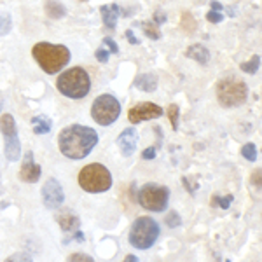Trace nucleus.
Returning a JSON list of instances; mask_svg holds the SVG:
<instances>
[{
  "label": "nucleus",
  "instance_id": "72a5a7b5",
  "mask_svg": "<svg viewBox=\"0 0 262 262\" xmlns=\"http://www.w3.org/2000/svg\"><path fill=\"white\" fill-rule=\"evenodd\" d=\"M126 39H128L131 44H138V39L135 37V33L133 30H126Z\"/></svg>",
  "mask_w": 262,
  "mask_h": 262
},
{
  "label": "nucleus",
  "instance_id": "ea45409f",
  "mask_svg": "<svg viewBox=\"0 0 262 262\" xmlns=\"http://www.w3.org/2000/svg\"><path fill=\"white\" fill-rule=\"evenodd\" d=\"M2 192H4V187H2V182H0V196H2Z\"/></svg>",
  "mask_w": 262,
  "mask_h": 262
},
{
  "label": "nucleus",
  "instance_id": "b1692460",
  "mask_svg": "<svg viewBox=\"0 0 262 262\" xmlns=\"http://www.w3.org/2000/svg\"><path fill=\"white\" fill-rule=\"evenodd\" d=\"M242 154L245 159L248 161H255L257 159V149H255V143H245L242 147Z\"/></svg>",
  "mask_w": 262,
  "mask_h": 262
},
{
  "label": "nucleus",
  "instance_id": "2f4dec72",
  "mask_svg": "<svg viewBox=\"0 0 262 262\" xmlns=\"http://www.w3.org/2000/svg\"><path fill=\"white\" fill-rule=\"evenodd\" d=\"M142 158L147 159V161H150V159L156 158V147H149V149H145L142 152Z\"/></svg>",
  "mask_w": 262,
  "mask_h": 262
},
{
  "label": "nucleus",
  "instance_id": "7c9ffc66",
  "mask_svg": "<svg viewBox=\"0 0 262 262\" xmlns=\"http://www.w3.org/2000/svg\"><path fill=\"white\" fill-rule=\"evenodd\" d=\"M69 260H84V262H93V257L91 255H86V253H74V255L69 257Z\"/></svg>",
  "mask_w": 262,
  "mask_h": 262
},
{
  "label": "nucleus",
  "instance_id": "e433bc0d",
  "mask_svg": "<svg viewBox=\"0 0 262 262\" xmlns=\"http://www.w3.org/2000/svg\"><path fill=\"white\" fill-rule=\"evenodd\" d=\"M74 239H77V242H84V234L82 232H79V229L77 231H74Z\"/></svg>",
  "mask_w": 262,
  "mask_h": 262
},
{
  "label": "nucleus",
  "instance_id": "20e7f679",
  "mask_svg": "<svg viewBox=\"0 0 262 262\" xmlns=\"http://www.w3.org/2000/svg\"><path fill=\"white\" fill-rule=\"evenodd\" d=\"M248 88L247 82L234 75H227L217 82V100L224 108L239 107L247 101Z\"/></svg>",
  "mask_w": 262,
  "mask_h": 262
},
{
  "label": "nucleus",
  "instance_id": "423d86ee",
  "mask_svg": "<svg viewBox=\"0 0 262 262\" xmlns=\"http://www.w3.org/2000/svg\"><path fill=\"white\" fill-rule=\"evenodd\" d=\"M159 224L152 217H138L129 229V243L138 250H147L159 238Z\"/></svg>",
  "mask_w": 262,
  "mask_h": 262
},
{
  "label": "nucleus",
  "instance_id": "f3484780",
  "mask_svg": "<svg viewBox=\"0 0 262 262\" xmlns=\"http://www.w3.org/2000/svg\"><path fill=\"white\" fill-rule=\"evenodd\" d=\"M135 88L142 91H147V93H152L158 90V77L156 74H142L135 79Z\"/></svg>",
  "mask_w": 262,
  "mask_h": 262
},
{
  "label": "nucleus",
  "instance_id": "5701e85b",
  "mask_svg": "<svg viewBox=\"0 0 262 262\" xmlns=\"http://www.w3.org/2000/svg\"><path fill=\"white\" fill-rule=\"evenodd\" d=\"M182 28H185V32L196 30V19L192 18L191 12H184L182 14Z\"/></svg>",
  "mask_w": 262,
  "mask_h": 262
},
{
  "label": "nucleus",
  "instance_id": "f8f14e48",
  "mask_svg": "<svg viewBox=\"0 0 262 262\" xmlns=\"http://www.w3.org/2000/svg\"><path fill=\"white\" fill-rule=\"evenodd\" d=\"M40 166L35 163V159H33V152L28 150L27 154H25L23 158V164H21V170H19V179L23 182H27V184H35V182H39L40 179Z\"/></svg>",
  "mask_w": 262,
  "mask_h": 262
},
{
  "label": "nucleus",
  "instance_id": "6ab92c4d",
  "mask_svg": "<svg viewBox=\"0 0 262 262\" xmlns=\"http://www.w3.org/2000/svg\"><path fill=\"white\" fill-rule=\"evenodd\" d=\"M32 124H33V131H35V135H46L51 131L53 122H51V119H48L46 116H37L32 119Z\"/></svg>",
  "mask_w": 262,
  "mask_h": 262
},
{
  "label": "nucleus",
  "instance_id": "c9c22d12",
  "mask_svg": "<svg viewBox=\"0 0 262 262\" xmlns=\"http://www.w3.org/2000/svg\"><path fill=\"white\" fill-rule=\"evenodd\" d=\"M7 260H32V257H21V253H19V255L16 253L14 257H9Z\"/></svg>",
  "mask_w": 262,
  "mask_h": 262
},
{
  "label": "nucleus",
  "instance_id": "f704fd0d",
  "mask_svg": "<svg viewBox=\"0 0 262 262\" xmlns=\"http://www.w3.org/2000/svg\"><path fill=\"white\" fill-rule=\"evenodd\" d=\"M210 6H212V11H222L224 6L221 2H217V0H213V2H210Z\"/></svg>",
  "mask_w": 262,
  "mask_h": 262
},
{
  "label": "nucleus",
  "instance_id": "bb28decb",
  "mask_svg": "<svg viewBox=\"0 0 262 262\" xmlns=\"http://www.w3.org/2000/svg\"><path fill=\"white\" fill-rule=\"evenodd\" d=\"M166 226H168V227H180V226H182L180 215L177 213V212H171V213L166 217Z\"/></svg>",
  "mask_w": 262,
  "mask_h": 262
},
{
  "label": "nucleus",
  "instance_id": "c85d7f7f",
  "mask_svg": "<svg viewBox=\"0 0 262 262\" xmlns=\"http://www.w3.org/2000/svg\"><path fill=\"white\" fill-rule=\"evenodd\" d=\"M95 56H96V60H98L100 63H107L108 61V51L103 49V48H100V49H96Z\"/></svg>",
  "mask_w": 262,
  "mask_h": 262
},
{
  "label": "nucleus",
  "instance_id": "473e14b6",
  "mask_svg": "<svg viewBox=\"0 0 262 262\" xmlns=\"http://www.w3.org/2000/svg\"><path fill=\"white\" fill-rule=\"evenodd\" d=\"M164 21H166V16H164L163 12H158V11H156V12H154V23H156V25H161V23H164Z\"/></svg>",
  "mask_w": 262,
  "mask_h": 262
},
{
  "label": "nucleus",
  "instance_id": "f257e3e1",
  "mask_svg": "<svg viewBox=\"0 0 262 262\" xmlns=\"http://www.w3.org/2000/svg\"><path fill=\"white\" fill-rule=\"evenodd\" d=\"M96 143H98V133L90 126L72 124L63 128L58 135L60 152L65 158L75 159V161L88 158Z\"/></svg>",
  "mask_w": 262,
  "mask_h": 262
},
{
  "label": "nucleus",
  "instance_id": "0eeeda50",
  "mask_svg": "<svg viewBox=\"0 0 262 262\" xmlns=\"http://www.w3.org/2000/svg\"><path fill=\"white\" fill-rule=\"evenodd\" d=\"M170 201V189L161 184H145L138 191V203L149 212H164Z\"/></svg>",
  "mask_w": 262,
  "mask_h": 262
},
{
  "label": "nucleus",
  "instance_id": "c756f323",
  "mask_svg": "<svg viewBox=\"0 0 262 262\" xmlns=\"http://www.w3.org/2000/svg\"><path fill=\"white\" fill-rule=\"evenodd\" d=\"M103 44H105V46H108V51H111V53H114V54L119 53V48H117L116 40H112L111 37H105V39H103Z\"/></svg>",
  "mask_w": 262,
  "mask_h": 262
},
{
  "label": "nucleus",
  "instance_id": "4468645a",
  "mask_svg": "<svg viewBox=\"0 0 262 262\" xmlns=\"http://www.w3.org/2000/svg\"><path fill=\"white\" fill-rule=\"evenodd\" d=\"M56 222L60 224V227L65 232H74L81 227V219L75 215L72 210H61L56 213Z\"/></svg>",
  "mask_w": 262,
  "mask_h": 262
},
{
  "label": "nucleus",
  "instance_id": "dca6fc26",
  "mask_svg": "<svg viewBox=\"0 0 262 262\" xmlns=\"http://www.w3.org/2000/svg\"><path fill=\"white\" fill-rule=\"evenodd\" d=\"M185 56H187L189 60L201 63V65H206V63L210 61V51L201 44H194L185 51Z\"/></svg>",
  "mask_w": 262,
  "mask_h": 262
},
{
  "label": "nucleus",
  "instance_id": "a878e982",
  "mask_svg": "<svg viewBox=\"0 0 262 262\" xmlns=\"http://www.w3.org/2000/svg\"><path fill=\"white\" fill-rule=\"evenodd\" d=\"M12 28V19L9 14H0V35H7Z\"/></svg>",
  "mask_w": 262,
  "mask_h": 262
},
{
  "label": "nucleus",
  "instance_id": "6e6552de",
  "mask_svg": "<svg viewBox=\"0 0 262 262\" xmlns=\"http://www.w3.org/2000/svg\"><path fill=\"white\" fill-rule=\"evenodd\" d=\"M121 114V103L116 96L112 95H100L98 98L93 101L91 116L95 122L100 126H111L117 119Z\"/></svg>",
  "mask_w": 262,
  "mask_h": 262
},
{
  "label": "nucleus",
  "instance_id": "cd10ccee",
  "mask_svg": "<svg viewBox=\"0 0 262 262\" xmlns=\"http://www.w3.org/2000/svg\"><path fill=\"white\" fill-rule=\"evenodd\" d=\"M206 19H208L210 23H222L224 16L221 14V11H210L208 14H206Z\"/></svg>",
  "mask_w": 262,
  "mask_h": 262
},
{
  "label": "nucleus",
  "instance_id": "9d476101",
  "mask_svg": "<svg viewBox=\"0 0 262 262\" xmlns=\"http://www.w3.org/2000/svg\"><path fill=\"white\" fill-rule=\"evenodd\" d=\"M42 201L44 206L49 210H56L65 201V192H63L61 184L56 179H49L42 187Z\"/></svg>",
  "mask_w": 262,
  "mask_h": 262
},
{
  "label": "nucleus",
  "instance_id": "412c9836",
  "mask_svg": "<svg viewBox=\"0 0 262 262\" xmlns=\"http://www.w3.org/2000/svg\"><path fill=\"white\" fill-rule=\"evenodd\" d=\"M239 67H242V70L245 72V74H250V75L257 74V72H259V69H260V56L257 54V56L250 58V61L242 63Z\"/></svg>",
  "mask_w": 262,
  "mask_h": 262
},
{
  "label": "nucleus",
  "instance_id": "4be33fe9",
  "mask_svg": "<svg viewBox=\"0 0 262 262\" xmlns=\"http://www.w3.org/2000/svg\"><path fill=\"white\" fill-rule=\"evenodd\" d=\"M232 200H234V196H232V194H227V196H213L212 198V205L221 206L222 210H227L231 206Z\"/></svg>",
  "mask_w": 262,
  "mask_h": 262
},
{
  "label": "nucleus",
  "instance_id": "f03ea898",
  "mask_svg": "<svg viewBox=\"0 0 262 262\" xmlns=\"http://www.w3.org/2000/svg\"><path fill=\"white\" fill-rule=\"evenodd\" d=\"M32 54L39 67L46 74H60L70 61V51L67 46L51 44V42H37L32 49Z\"/></svg>",
  "mask_w": 262,
  "mask_h": 262
},
{
  "label": "nucleus",
  "instance_id": "9b49d317",
  "mask_svg": "<svg viewBox=\"0 0 262 262\" xmlns=\"http://www.w3.org/2000/svg\"><path fill=\"white\" fill-rule=\"evenodd\" d=\"M161 116H163V108L156 103H150V101L135 105L128 112V119L131 124H138V122L149 121V119H158Z\"/></svg>",
  "mask_w": 262,
  "mask_h": 262
},
{
  "label": "nucleus",
  "instance_id": "2eb2a0df",
  "mask_svg": "<svg viewBox=\"0 0 262 262\" xmlns=\"http://www.w3.org/2000/svg\"><path fill=\"white\" fill-rule=\"evenodd\" d=\"M100 14H101V19H103V25L108 30H114V28L117 27V18H119V7H117V4L101 6Z\"/></svg>",
  "mask_w": 262,
  "mask_h": 262
},
{
  "label": "nucleus",
  "instance_id": "393cba45",
  "mask_svg": "<svg viewBox=\"0 0 262 262\" xmlns=\"http://www.w3.org/2000/svg\"><path fill=\"white\" fill-rule=\"evenodd\" d=\"M179 114H180V108L179 105H170L168 107V117H170V122L173 126V129H179Z\"/></svg>",
  "mask_w": 262,
  "mask_h": 262
},
{
  "label": "nucleus",
  "instance_id": "58836bf2",
  "mask_svg": "<svg viewBox=\"0 0 262 262\" xmlns=\"http://www.w3.org/2000/svg\"><path fill=\"white\" fill-rule=\"evenodd\" d=\"M2 107H4V100L0 98V114H2Z\"/></svg>",
  "mask_w": 262,
  "mask_h": 262
},
{
  "label": "nucleus",
  "instance_id": "a19ab883",
  "mask_svg": "<svg viewBox=\"0 0 262 262\" xmlns=\"http://www.w3.org/2000/svg\"><path fill=\"white\" fill-rule=\"evenodd\" d=\"M82 2H86V0H82Z\"/></svg>",
  "mask_w": 262,
  "mask_h": 262
},
{
  "label": "nucleus",
  "instance_id": "7ed1b4c3",
  "mask_svg": "<svg viewBox=\"0 0 262 262\" xmlns=\"http://www.w3.org/2000/svg\"><path fill=\"white\" fill-rule=\"evenodd\" d=\"M56 88L61 95L72 100H81L90 93L91 90V79L90 74L81 67H74V69L65 70L60 74L56 81Z\"/></svg>",
  "mask_w": 262,
  "mask_h": 262
},
{
  "label": "nucleus",
  "instance_id": "39448f33",
  "mask_svg": "<svg viewBox=\"0 0 262 262\" xmlns=\"http://www.w3.org/2000/svg\"><path fill=\"white\" fill-rule=\"evenodd\" d=\"M79 185L82 187V191L91 194L105 192L112 187V175L107 166L100 163H91L79 173Z\"/></svg>",
  "mask_w": 262,
  "mask_h": 262
},
{
  "label": "nucleus",
  "instance_id": "aec40b11",
  "mask_svg": "<svg viewBox=\"0 0 262 262\" xmlns=\"http://www.w3.org/2000/svg\"><path fill=\"white\" fill-rule=\"evenodd\" d=\"M143 33H145L147 37H149L150 40H158L161 39V32H159V25L156 23H142L140 25Z\"/></svg>",
  "mask_w": 262,
  "mask_h": 262
},
{
  "label": "nucleus",
  "instance_id": "a211bd4d",
  "mask_svg": "<svg viewBox=\"0 0 262 262\" xmlns=\"http://www.w3.org/2000/svg\"><path fill=\"white\" fill-rule=\"evenodd\" d=\"M44 9H46V14H48L51 19H61L67 16L65 6H63L61 2H58V0H48Z\"/></svg>",
  "mask_w": 262,
  "mask_h": 262
},
{
  "label": "nucleus",
  "instance_id": "ddd939ff",
  "mask_svg": "<svg viewBox=\"0 0 262 262\" xmlns=\"http://www.w3.org/2000/svg\"><path fill=\"white\" fill-rule=\"evenodd\" d=\"M137 143H138V135L133 128L124 129L119 135V138H117V147H119L121 154L124 156V158H129V156L135 154Z\"/></svg>",
  "mask_w": 262,
  "mask_h": 262
},
{
  "label": "nucleus",
  "instance_id": "1a4fd4ad",
  "mask_svg": "<svg viewBox=\"0 0 262 262\" xmlns=\"http://www.w3.org/2000/svg\"><path fill=\"white\" fill-rule=\"evenodd\" d=\"M0 131H2L4 138H6V158L9 161H18L21 156V145H19V138H18V129H16V122L14 117L11 114H0Z\"/></svg>",
  "mask_w": 262,
  "mask_h": 262
},
{
  "label": "nucleus",
  "instance_id": "4c0bfd02",
  "mask_svg": "<svg viewBox=\"0 0 262 262\" xmlns=\"http://www.w3.org/2000/svg\"><path fill=\"white\" fill-rule=\"evenodd\" d=\"M126 260H128V262H129V260H133V262H137L138 259H137V257H135V255H128V257H126Z\"/></svg>",
  "mask_w": 262,
  "mask_h": 262
}]
</instances>
